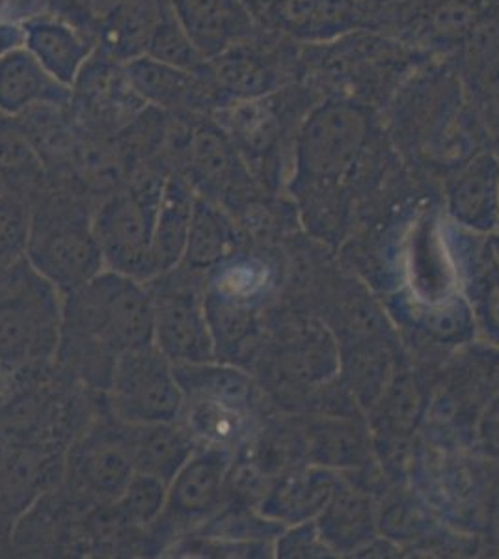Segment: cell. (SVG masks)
Here are the masks:
<instances>
[{"label":"cell","mask_w":499,"mask_h":559,"mask_svg":"<svg viewBox=\"0 0 499 559\" xmlns=\"http://www.w3.org/2000/svg\"><path fill=\"white\" fill-rule=\"evenodd\" d=\"M181 424L198 445L231 450L247 435V408L224 401L185 400Z\"/></svg>","instance_id":"24"},{"label":"cell","mask_w":499,"mask_h":559,"mask_svg":"<svg viewBox=\"0 0 499 559\" xmlns=\"http://www.w3.org/2000/svg\"><path fill=\"white\" fill-rule=\"evenodd\" d=\"M419 405H421V397H419V390L411 379H403L393 386L390 400H388V413L395 427L406 429L412 427L416 421L417 413H419Z\"/></svg>","instance_id":"32"},{"label":"cell","mask_w":499,"mask_h":559,"mask_svg":"<svg viewBox=\"0 0 499 559\" xmlns=\"http://www.w3.org/2000/svg\"><path fill=\"white\" fill-rule=\"evenodd\" d=\"M21 23L26 51L58 83L73 88L94 55L95 39L57 13H31Z\"/></svg>","instance_id":"14"},{"label":"cell","mask_w":499,"mask_h":559,"mask_svg":"<svg viewBox=\"0 0 499 559\" xmlns=\"http://www.w3.org/2000/svg\"><path fill=\"white\" fill-rule=\"evenodd\" d=\"M197 194V189L181 174L166 176L153 231L158 274L176 269L183 260Z\"/></svg>","instance_id":"21"},{"label":"cell","mask_w":499,"mask_h":559,"mask_svg":"<svg viewBox=\"0 0 499 559\" xmlns=\"http://www.w3.org/2000/svg\"><path fill=\"white\" fill-rule=\"evenodd\" d=\"M134 471L170 484L179 468L189 461L198 442L189 429L177 421L129 426Z\"/></svg>","instance_id":"20"},{"label":"cell","mask_w":499,"mask_h":559,"mask_svg":"<svg viewBox=\"0 0 499 559\" xmlns=\"http://www.w3.org/2000/svg\"><path fill=\"white\" fill-rule=\"evenodd\" d=\"M477 316L488 336L499 344V273L487 274L480 282Z\"/></svg>","instance_id":"33"},{"label":"cell","mask_w":499,"mask_h":559,"mask_svg":"<svg viewBox=\"0 0 499 559\" xmlns=\"http://www.w3.org/2000/svg\"><path fill=\"white\" fill-rule=\"evenodd\" d=\"M496 250H498V255H499V237H498V241H496Z\"/></svg>","instance_id":"37"},{"label":"cell","mask_w":499,"mask_h":559,"mask_svg":"<svg viewBox=\"0 0 499 559\" xmlns=\"http://www.w3.org/2000/svg\"><path fill=\"white\" fill-rule=\"evenodd\" d=\"M168 496V484L158 477L134 471L126 489L118 496L115 508L129 524L146 530L163 515Z\"/></svg>","instance_id":"28"},{"label":"cell","mask_w":499,"mask_h":559,"mask_svg":"<svg viewBox=\"0 0 499 559\" xmlns=\"http://www.w3.org/2000/svg\"><path fill=\"white\" fill-rule=\"evenodd\" d=\"M105 44L115 57L129 62L146 55L147 44L158 20V0H121L108 10Z\"/></svg>","instance_id":"25"},{"label":"cell","mask_w":499,"mask_h":559,"mask_svg":"<svg viewBox=\"0 0 499 559\" xmlns=\"http://www.w3.org/2000/svg\"><path fill=\"white\" fill-rule=\"evenodd\" d=\"M285 90V88H284ZM284 90L269 96L222 103L215 121L245 155H263L278 142L285 128Z\"/></svg>","instance_id":"17"},{"label":"cell","mask_w":499,"mask_h":559,"mask_svg":"<svg viewBox=\"0 0 499 559\" xmlns=\"http://www.w3.org/2000/svg\"><path fill=\"white\" fill-rule=\"evenodd\" d=\"M468 308L461 302L435 306L424 316V326L432 336L451 340L461 336L468 329Z\"/></svg>","instance_id":"30"},{"label":"cell","mask_w":499,"mask_h":559,"mask_svg":"<svg viewBox=\"0 0 499 559\" xmlns=\"http://www.w3.org/2000/svg\"><path fill=\"white\" fill-rule=\"evenodd\" d=\"M366 508L361 506L358 498H342L330 508L329 516H326V526L330 530V539H334L335 535L351 532V540L360 537L361 527L366 524Z\"/></svg>","instance_id":"31"},{"label":"cell","mask_w":499,"mask_h":559,"mask_svg":"<svg viewBox=\"0 0 499 559\" xmlns=\"http://www.w3.org/2000/svg\"><path fill=\"white\" fill-rule=\"evenodd\" d=\"M371 134V116L361 103L330 97L304 116L295 142L297 185L330 189L348 178Z\"/></svg>","instance_id":"3"},{"label":"cell","mask_w":499,"mask_h":559,"mask_svg":"<svg viewBox=\"0 0 499 559\" xmlns=\"http://www.w3.org/2000/svg\"><path fill=\"white\" fill-rule=\"evenodd\" d=\"M25 47V31L20 20H4L0 17V58Z\"/></svg>","instance_id":"34"},{"label":"cell","mask_w":499,"mask_h":559,"mask_svg":"<svg viewBox=\"0 0 499 559\" xmlns=\"http://www.w3.org/2000/svg\"><path fill=\"white\" fill-rule=\"evenodd\" d=\"M134 474L129 426L94 427L84 432L63 459V479L83 502L115 503Z\"/></svg>","instance_id":"9"},{"label":"cell","mask_w":499,"mask_h":559,"mask_svg":"<svg viewBox=\"0 0 499 559\" xmlns=\"http://www.w3.org/2000/svg\"><path fill=\"white\" fill-rule=\"evenodd\" d=\"M166 178L146 174L116 192L92 216L95 239L107 271L147 284L158 276L153 231Z\"/></svg>","instance_id":"4"},{"label":"cell","mask_w":499,"mask_h":559,"mask_svg":"<svg viewBox=\"0 0 499 559\" xmlns=\"http://www.w3.org/2000/svg\"><path fill=\"white\" fill-rule=\"evenodd\" d=\"M332 496V484L321 474L285 477L263 502L261 513L274 521H304L323 509Z\"/></svg>","instance_id":"26"},{"label":"cell","mask_w":499,"mask_h":559,"mask_svg":"<svg viewBox=\"0 0 499 559\" xmlns=\"http://www.w3.org/2000/svg\"><path fill=\"white\" fill-rule=\"evenodd\" d=\"M177 382L185 400H215L247 408L252 382L240 369L216 360L174 364Z\"/></svg>","instance_id":"23"},{"label":"cell","mask_w":499,"mask_h":559,"mask_svg":"<svg viewBox=\"0 0 499 559\" xmlns=\"http://www.w3.org/2000/svg\"><path fill=\"white\" fill-rule=\"evenodd\" d=\"M256 36L209 60V79L215 84L221 105L269 96L284 90L289 81L285 52Z\"/></svg>","instance_id":"11"},{"label":"cell","mask_w":499,"mask_h":559,"mask_svg":"<svg viewBox=\"0 0 499 559\" xmlns=\"http://www.w3.org/2000/svg\"><path fill=\"white\" fill-rule=\"evenodd\" d=\"M25 260L62 295L75 292L105 271L92 216L62 211L32 215Z\"/></svg>","instance_id":"8"},{"label":"cell","mask_w":499,"mask_h":559,"mask_svg":"<svg viewBox=\"0 0 499 559\" xmlns=\"http://www.w3.org/2000/svg\"><path fill=\"white\" fill-rule=\"evenodd\" d=\"M229 452L198 445L168 484L163 515L144 532L147 552H166L221 511L228 489Z\"/></svg>","instance_id":"5"},{"label":"cell","mask_w":499,"mask_h":559,"mask_svg":"<svg viewBox=\"0 0 499 559\" xmlns=\"http://www.w3.org/2000/svg\"><path fill=\"white\" fill-rule=\"evenodd\" d=\"M451 215L470 228L488 231L499 223V159L480 153L449 181Z\"/></svg>","instance_id":"18"},{"label":"cell","mask_w":499,"mask_h":559,"mask_svg":"<svg viewBox=\"0 0 499 559\" xmlns=\"http://www.w3.org/2000/svg\"><path fill=\"white\" fill-rule=\"evenodd\" d=\"M121 0H108V10H112L116 4H120Z\"/></svg>","instance_id":"36"},{"label":"cell","mask_w":499,"mask_h":559,"mask_svg":"<svg viewBox=\"0 0 499 559\" xmlns=\"http://www.w3.org/2000/svg\"><path fill=\"white\" fill-rule=\"evenodd\" d=\"M146 55L183 70L197 71V73L207 71V60L187 38V34L177 23L166 0H158V20L147 44Z\"/></svg>","instance_id":"27"},{"label":"cell","mask_w":499,"mask_h":559,"mask_svg":"<svg viewBox=\"0 0 499 559\" xmlns=\"http://www.w3.org/2000/svg\"><path fill=\"white\" fill-rule=\"evenodd\" d=\"M200 276L177 265L146 284L153 305V345L171 364L216 360Z\"/></svg>","instance_id":"6"},{"label":"cell","mask_w":499,"mask_h":559,"mask_svg":"<svg viewBox=\"0 0 499 559\" xmlns=\"http://www.w3.org/2000/svg\"><path fill=\"white\" fill-rule=\"evenodd\" d=\"M51 459L34 448L0 445V527L13 526L51 485Z\"/></svg>","instance_id":"16"},{"label":"cell","mask_w":499,"mask_h":559,"mask_svg":"<svg viewBox=\"0 0 499 559\" xmlns=\"http://www.w3.org/2000/svg\"><path fill=\"white\" fill-rule=\"evenodd\" d=\"M71 88L44 70L26 47L0 58V115L20 116L41 105L70 102Z\"/></svg>","instance_id":"19"},{"label":"cell","mask_w":499,"mask_h":559,"mask_svg":"<svg viewBox=\"0 0 499 559\" xmlns=\"http://www.w3.org/2000/svg\"><path fill=\"white\" fill-rule=\"evenodd\" d=\"M189 179L198 194L221 204L239 194L247 185L248 173L242 163V153L234 140L222 131L215 120L200 123L192 129L187 140Z\"/></svg>","instance_id":"12"},{"label":"cell","mask_w":499,"mask_h":559,"mask_svg":"<svg viewBox=\"0 0 499 559\" xmlns=\"http://www.w3.org/2000/svg\"><path fill=\"white\" fill-rule=\"evenodd\" d=\"M26 7V0H0V17L12 20L8 13H12L15 8Z\"/></svg>","instance_id":"35"},{"label":"cell","mask_w":499,"mask_h":559,"mask_svg":"<svg viewBox=\"0 0 499 559\" xmlns=\"http://www.w3.org/2000/svg\"><path fill=\"white\" fill-rule=\"evenodd\" d=\"M258 33L295 44L324 45L364 25L360 0H242Z\"/></svg>","instance_id":"10"},{"label":"cell","mask_w":499,"mask_h":559,"mask_svg":"<svg viewBox=\"0 0 499 559\" xmlns=\"http://www.w3.org/2000/svg\"><path fill=\"white\" fill-rule=\"evenodd\" d=\"M107 395L110 413L126 426L177 421L185 407L174 364L153 344L116 358Z\"/></svg>","instance_id":"7"},{"label":"cell","mask_w":499,"mask_h":559,"mask_svg":"<svg viewBox=\"0 0 499 559\" xmlns=\"http://www.w3.org/2000/svg\"><path fill=\"white\" fill-rule=\"evenodd\" d=\"M123 75L134 96L155 107L177 110L211 102H216V107L221 105L209 71L197 73L166 64L150 55H140L126 62Z\"/></svg>","instance_id":"15"},{"label":"cell","mask_w":499,"mask_h":559,"mask_svg":"<svg viewBox=\"0 0 499 559\" xmlns=\"http://www.w3.org/2000/svg\"><path fill=\"white\" fill-rule=\"evenodd\" d=\"M32 213L21 198L0 194V267L25 260L31 239Z\"/></svg>","instance_id":"29"},{"label":"cell","mask_w":499,"mask_h":559,"mask_svg":"<svg viewBox=\"0 0 499 559\" xmlns=\"http://www.w3.org/2000/svg\"><path fill=\"white\" fill-rule=\"evenodd\" d=\"M152 344V295L139 280L105 269L63 295L57 358L90 384L107 390L116 358Z\"/></svg>","instance_id":"1"},{"label":"cell","mask_w":499,"mask_h":559,"mask_svg":"<svg viewBox=\"0 0 499 559\" xmlns=\"http://www.w3.org/2000/svg\"><path fill=\"white\" fill-rule=\"evenodd\" d=\"M63 295L21 260L0 284V364L17 369L57 356Z\"/></svg>","instance_id":"2"},{"label":"cell","mask_w":499,"mask_h":559,"mask_svg":"<svg viewBox=\"0 0 499 559\" xmlns=\"http://www.w3.org/2000/svg\"><path fill=\"white\" fill-rule=\"evenodd\" d=\"M166 4L207 62L258 34L242 0H166Z\"/></svg>","instance_id":"13"},{"label":"cell","mask_w":499,"mask_h":559,"mask_svg":"<svg viewBox=\"0 0 499 559\" xmlns=\"http://www.w3.org/2000/svg\"><path fill=\"white\" fill-rule=\"evenodd\" d=\"M229 241L231 228L221 204L197 194L183 260L179 265L192 273L209 274L226 260Z\"/></svg>","instance_id":"22"}]
</instances>
